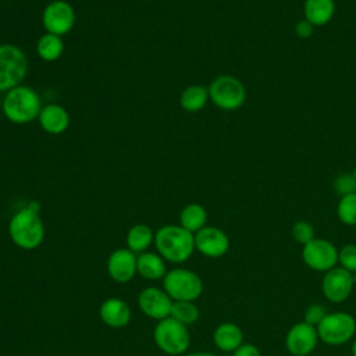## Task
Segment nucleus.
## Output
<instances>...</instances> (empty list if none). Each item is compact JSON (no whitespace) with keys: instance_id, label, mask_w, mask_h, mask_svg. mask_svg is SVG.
Returning a JSON list of instances; mask_svg holds the SVG:
<instances>
[{"instance_id":"5","label":"nucleus","mask_w":356,"mask_h":356,"mask_svg":"<svg viewBox=\"0 0 356 356\" xmlns=\"http://www.w3.org/2000/svg\"><path fill=\"white\" fill-rule=\"evenodd\" d=\"M153 341L161 352L171 356H179L186 353L191 343V335L186 325L172 317H167L157 321L153 330Z\"/></svg>"},{"instance_id":"4","label":"nucleus","mask_w":356,"mask_h":356,"mask_svg":"<svg viewBox=\"0 0 356 356\" xmlns=\"http://www.w3.org/2000/svg\"><path fill=\"white\" fill-rule=\"evenodd\" d=\"M207 89L210 102L224 111L238 110L246 100V88L234 75H218L209 83Z\"/></svg>"},{"instance_id":"16","label":"nucleus","mask_w":356,"mask_h":356,"mask_svg":"<svg viewBox=\"0 0 356 356\" xmlns=\"http://www.w3.org/2000/svg\"><path fill=\"white\" fill-rule=\"evenodd\" d=\"M38 121L44 132L50 135H60L68 129L71 120L64 106L58 103H47L42 107Z\"/></svg>"},{"instance_id":"7","label":"nucleus","mask_w":356,"mask_h":356,"mask_svg":"<svg viewBox=\"0 0 356 356\" xmlns=\"http://www.w3.org/2000/svg\"><path fill=\"white\" fill-rule=\"evenodd\" d=\"M163 289L172 300L195 302L203 293V281L195 271L177 267L165 273Z\"/></svg>"},{"instance_id":"17","label":"nucleus","mask_w":356,"mask_h":356,"mask_svg":"<svg viewBox=\"0 0 356 356\" xmlns=\"http://www.w3.org/2000/svg\"><path fill=\"white\" fill-rule=\"evenodd\" d=\"M100 320L111 328H124L129 324L132 312L128 303L120 298H107L99 307Z\"/></svg>"},{"instance_id":"15","label":"nucleus","mask_w":356,"mask_h":356,"mask_svg":"<svg viewBox=\"0 0 356 356\" xmlns=\"http://www.w3.org/2000/svg\"><path fill=\"white\" fill-rule=\"evenodd\" d=\"M136 253L128 248H121L114 252L107 259V273L110 278L118 284L129 282L136 273Z\"/></svg>"},{"instance_id":"18","label":"nucleus","mask_w":356,"mask_h":356,"mask_svg":"<svg viewBox=\"0 0 356 356\" xmlns=\"http://www.w3.org/2000/svg\"><path fill=\"white\" fill-rule=\"evenodd\" d=\"M213 342L222 352H234L243 343V331L235 323L224 321L216 327Z\"/></svg>"},{"instance_id":"22","label":"nucleus","mask_w":356,"mask_h":356,"mask_svg":"<svg viewBox=\"0 0 356 356\" xmlns=\"http://www.w3.org/2000/svg\"><path fill=\"white\" fill-rule=\"evenodd\" d=\"M127 248L134 253L146 252L152 243H154V232L153 229L143 222L135 224L128 229L127 234Z\"/></svg>"},{"instance_id":"10","label":"nucleus","mask_w":356,"mask_h":356,"mask_svg":"<svg viewBox=\"0 0 356 356\" xmlns=\"http://www.w3.org/2000/svg\"><path fill=\"white\" fill-rule=\"evenodd\" d=\"M42 24L47 33L63 38L75 25V10L67 0H53L42 11Z\"/></svg>"},{"instance_id":"31","label":"nucleus","mask_w":356,"mask_h":356,"mask_svg":"<svg viewBox=\"0 0 356 356\" xmlns=\"http://www.w3.org/2000/svg\"><path fill=\"white\" fill-rule=\"evenodd\" d=\"M295 35L299 39H309L314 32V25H312L307 19H300L295 24Z\"/></svg>"},{"instance_id":"32","label":"nucleus","mask_w":356,"mask_h":356,"mask_svg":"<svg viewBox=\"0 0 356 356\" xmlns=\"http://www.w3.org/2000/svg\"><path fill=\"white\" fill-rule=\"evenodd\" d=\"M232 356H261L259 348L250 342H243L238 349L232 352Z\"/></svg>"},{"instance_id":"9","label":"nucleus","mask_w":356,"mask_h":356,"mask_svg":"<svg viewBox=\"0 0 356 356\" xmlns=\"http://www.w3.org/2000/svg\"><path fill=\"white\" fill-rule=\"evenodd\" d=\"M302 259L310 270L327 273L338 266V248L328 239L313 238L303 245Z\"/></svg>"},{"instance_id":"33","label":"nucleus","mask_w":356,"mask_h":356,"mask_svg":"<svg viewBox=\"0 0 356 356\" xmlns=\"http://www.w3.org/2000/svg\"><path fill=\"white\" fill-rule=\"evenodd\" d=\"M184 356H217L211 352H206V350H197V352H191V353H185Z\"/></svg>"},{"instance_id":"34","label":"nucleus","mask_w":356,"mask_h":356,"mask_svg":"<svg viewBox=\"0 0 356 356\" xmlns=\"http://www.w3.org/2000/svg\"><path fill=\"white\" fill-rule=\"evenodd\" d=\"M350 353H352V356H356V339L352 342V346H350Z\"/></svg>"},{"instance_id":"24","label":"nucleus","mask_w":356,"mask_h":356,"mask_svg":"<svg viewBox=\"0 0 356 356\" xmlns=\"http://www.w3.org/2000/svg\"><path fill=\"white\" fill-rule=\"evenodd\" d=\"M64 51V42L61 36L53 33H43L36 42V53L40 60L53 63L61 57Z\"/></svg>"},{"instance_id":"11","label":"nucleus","mask_w":356,"mask_h":356,"mask_svg":"<svg viewBox=\"0 0 356 356\" xmlns=\"http://www.w3.org/2000/svg\"><path fill=\"white\" fill-rule=\"evenodd\" d=\"M355 288L353 275L348 270L337 266L324 273L321 280V292L331 303L345 302Z\"/></svg>"},{"instance_id":"2","label":"nucleus","mask_w":356,"mask_h":356,"mask_svg":"<svg viewBox=\"0 0 356 356\" xmlns=\"http://www.w3.org/2000/svg\"><path fill=\"white\" fill-rule=\"evenodd\" d=\"M42 107L38 92L24 83L7 90L1 102L3 115L10 122L18 125L38 120Z\"/></svg>"},{"instance_id":"27","label":"nucleus","mask_w":356,"mask_h":356,"mask_svg":"<svg viewBox=\"0 0 356 356\" xmlns=\"http://www.w3.org/2000/svg\"><path fill=\"white\" fill-rule=\"evenodd\" d=\"M332 188L339 197L350 193H356V170L352 172L338 174L334 179Z\"/></svg>"},{"instance_id":"14","label":"nucleus","mask_w":356,"mask_h":356,"mask_svg":"<svg viewBox=\"0 0 356 356\" xmlns=\"http://www.w3.org/2000/svg\"><path fill=\"white\" fill-rule=\"evenodd\" d=\"M195 248L209 259H218L229 250V238L221 228L206 225L195 234Z\"/></svg>"},{"instance_id":"12","label":"nucleus","mask_w":356,"mask_h":356,"mask_svg":"<svg viewBox=\"0 0 356 356\" xmlns=\"http://www.w3.org/2000/svg\"><path fill=\"white\" fill-rule=\"evenodd\" d=\"M317 328L305 321L295 323L285 335V348L292 356H309L318 342Z\"/></svg>"},{"instance_id":"21","label":"nucleus","mask_w":356,"mask_h":356,"mask_svg":"<svg viewBox=\"0 0 356 356\" xmlns=\"http://www.w3.org/2000/svg\"><path fill=\"white\" fill-rule=\"evenodd\" d=\"M209 100L207 86L199 83L186 86L179 95V106L188 113H197L203 110Z\"/></svg>"},{"instance_id":"25","label":"nucleus","mask_w":356,"mask_h":356,"mask_svg":"<svg viewBox=\"0 0 356 356\" xmlns=\"http://www.w3.org/2000/svg\"><path fill=\"white\" fill-rule=\"evenodd\" d=\"M170 317H172L174 320L188 327L191 324H195L199 320L200 312H199V307L195 305V302L174 300Z\"/></svg>"},{"instance_id":"29","label":"nucleus","mask_w":356,"mask_h":356,"mask_svg":"<svg viewBox=\"0 0 356 356\" xmlns=\"http://www.w3.org/2000/svg\"><path fill=\"white\" fill-rule=\"evenodd\" d=\"M338 264L349 273H356V245L346 243L338 249Z\"/></svg>"},{"instance_id":"13","label":"nucleus","mask_w":356,"mask_h":356,"mask_svg":"<svg viewBox=\"0 0 356 356\" xmlns=\"http://www.w3.org/2000/svg\"><path fill=\"white\" fill-rule=\"evenodd\" d=\"M172 299L170 295L157 286H147L140 291L138 296V306L140 312L153 320H163L170 317L171 307H172Z\"/></svg>"},{"instance_id":"6","label":"nucleus","mask_w":356,"mask_h":356,"mask_svg":"<svg viewBox=\"0 0 356 356\" xmlns=\"http://www.w3.org/2000/svg\"><path fill=\"white\" fill-rule=\"evenodd\" d=\"M28 58L24 50L15 44H0V92H7L18 85L26 76Z\"/></svg>"},{"instance_id":"26","label":"nucleus","mask_w":356,"mask_h":356,"mask_svg":"<svg viewBox=\"0 0 356 356\" xmlns=\"http://www.w3.org/2000/svg\"><path fill=\"white\" fill-rule=\"evenodd\" d=\"M337 216L343 225H356V193L339 197L337 204Z\"/></svg>"},{"instance_id":"23","label":"nucleus","mask_w":356,"mask_h":356,"mask_svg":"<svg viewBox=\"0 0 356 356\" xmlns=\"http://www.w3.org/2000/svg\"><path fill=\"white\" fill-rule=\"evenodd\" d=\"M207 222V211L200 203H189L179 213V225L186 231L196 234Z\"/></svg>"},{"instance_id":"19","label":"nucleus","mask_w":356,"mask_h":356,"mask_svg":"<svg viewBox=\"0 0 356 356\" xmlns=\"http://www.w3.org/2000/svg\"><path fill=\"white\" fill-rule=\"evenodd\" d=\"M136 273L149 281L163 280L167 268L165 260L157 252H143L136 256Z\"/></svg>"},{"instance_id":"30","label":"nucleus","mask_w":356,"mask_h":356,"mask_svg":"<svg viewBox=\"0 0 356 356\" xmlns=\"http://www.w3.org/2000/svg\"><path fill=\"white\" fill-rule=\"evenodd\" d=\"M327 309L325 306L320 303H312L306 307L305 314H303V321L307 323L309 325H313L317 328V325L323 321V318L327 316Z\"/></svg>"},{"instance_id":"20","label":"nucleus","mask_w":356,"mask_h":356,"mask_svg":"<svg viewBox=\"0 0 356 356\" xmlns=\"http://www.w3.org/2000/svg\"><path fill=\"white\" fill-rule=\"evenodd\" d=\"M305 19L312 25L324 26L327 25L335 14V1L334 0H305L303 3Z\"/></svg>"},{"instance_id":"8","label":"nucleus","mask_w":356,"mask_h":356,"mask_svg":"<svg viewBox=\"0 0 356 356\" xmlns=\"http://www.w3.org/2000/svg\"><path fill=\"white\" fill-rule=\"evenodd\" d=\"M318 339L328 346H341L353 339L356 334V318L346 312L327 313L317 325Z\"/></svg>"},{"instance_id":"28","label":"nucleus","mask_w":356,"mask_h":356,"mask_svg":"<svg viewBox=\"0 0 356 356\" xmlns=\"http://www.w3.org/2000/svg\"><path fill=\"white\" fill-rule=\"evenodd\" d=\"M291 234H292V238L295 239V242L300 243L302 246L306 245L307 242H310L313 238H316L313 225L305 220L296 221L291 228Z\"/></svg>"},{"instance_id":"1","label":"nucleus","mask_w":356,"mask_h":356,"mask_svg":"<svg viewBox=\"0 0 356 356\" xmlns=\"http://www.w3.org/2000/svg\"><path fill=\"white\" fill-rule=\"evenodd\" d=\"M154 246L164 260L181 264L189 260L196 250L195 234L186 231L179 224H167L154 232Z\"/></svg>"},{"instance_id":"35","label":"nucleus","mask_w":356,"mask_h":356,"mask_svg":"<svg viewBox=\"0 0 356 356\" xmlns=\"http://www.w3.org/2000/svg\"><path fill=\"white\" fill-rule=\"evenodd\" d=\"M352 275H353V284H355V286H356V273H353Z\"/></svg>"},{"instance_id":"3","label":"nucleus","mask_w":356,"mask_h":356,"mask_svg":"<svg viewBox=\"0 0 356 356\" xmlns=\"http://www.w3.org/2000/svg\"><path fill=\"white\" fill-rule=\"evenodd\" d=\"M8 235L13 243L24 250L39 248L44 239V224L39 211L28 204L13 214L8 222Z\"/></svg>"}]
</instances>
